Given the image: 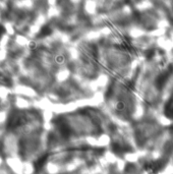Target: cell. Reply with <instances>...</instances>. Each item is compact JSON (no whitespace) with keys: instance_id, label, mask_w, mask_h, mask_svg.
Instances as JSON below:
<instances>
[{"instance_id":"3957f363","label":"cell","mask_w":173,"mask_h":174,"mask_svg":"<svg viewBox=\"0 0 173 174\" xmlns=\"http://www.w3.org/2000/svg\"><path fill=\"white\" fill-rule=\"evenodd\" d=\"M164 115L166 116V118L173 120V97L167 101V103L164 106Z\"/></svg>"},{"instance_id":"7a4b0ae2","label":"cell","mask_w":173,"mask_h":174,"mask_svg":"<svg viewBox=\"0 0 173 174\" xmlns=\"http://www.w3.org/2000/svg\"><path fill=\"white\" fill-rule=\"evenodd\" d=\"M163 167L161 161H155V162H150L147 163L145 166V171L149 174H157L161 168Z\"/></svg>"},{"instance_id":"6da1fadb","label":"cell","mask_w":173,"mask_h":174,"mask_svg":"<svg viewBox=\"0 0 173 174\" xmlns=\"http://www.w3.org/2000/svg\"><path fill=\"white\" fill-rule=\"evenodd\" d=\"M172 72H173V65H169V67L167 69L160 73V75L157 77V80H156V86L158 89H162L165 86V84L167 82V80H168V78L170 77Z\"/></svg>"}]
</instances>
